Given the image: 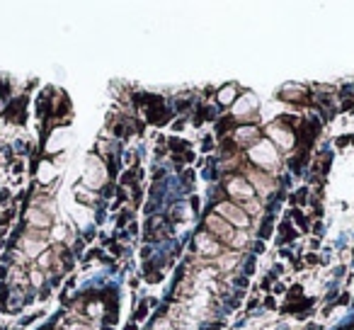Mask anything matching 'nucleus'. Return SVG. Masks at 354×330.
<instances>
[{"instance_id":"nucleus-1","label":"nucleus","mask_w":354,"mask_h":330,"mask_svg":"<svg viewBox=\"0 0 354 330\" xmlns=\"http://www.w3.org/2000/svg\"><path fill=\"white\" fill-rule=\"evenodd\" d=\"M207 233L216 238V241H218V238H223V241H231L233 243V226H228L223 219L209 217L207 219Z\"/></svg>"},{"instance_id":"nucleus-2","label":"nucleus","mask_w":354,"mask_h":330,"mask_svg":"<svg viewBox=\"0 0 354 330\" xmlns=\"http://www.w3.org/2000/svg\"><path fill=\"white\" fill-rule=\"evenodd\" d=\"M218 212H221L223 217L233 223V228H245L248 226V212H245V209L233 207V204H221V207H218Z\"/></svg>"},{"instance_id":"nucleus-3","label":"nucleus","mask_w":354,"mask_h":330,"mask_svg":"<svg viewBox=\"0 0 354 330\" xmlns=\"http://www.w3.org/2000/svg\"><path fill=\"white\" fill-rule=\"evenodd\" d=\"M231 194L233 197H238V199H245V202H250L252 197H255V190L250 187V185L245 183V180H233L231 183Z\"/></svg>"},{"instance_id":"nucleus-4","label":"nucleus","mask_w":354,"mask_h":330,"mask_svg":"<svg viewBox=\"0 0 354 330\" xmlns=\"http://www.w3.org/2000/svg\"><path fill=\"white\" fill-rule=\"evenodd\" d=\"M197 246H199V250H202L204 255H218V253H221L218 241L214 236H209V233H202V236L197 238Z\"/></svg>"}]
</instances>
